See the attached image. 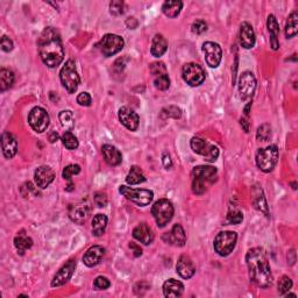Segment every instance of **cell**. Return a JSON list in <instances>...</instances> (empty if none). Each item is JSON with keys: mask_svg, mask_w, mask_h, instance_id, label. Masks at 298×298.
I'll use <instances>...</instances> for the list:
<instances>
[{"mask_svg": "<svg viewBox=\"0 0 298 298\" xmlns=\"http://www.w3.org/2000/svg\"><path fill=\"white\" fill-rule=\"evenodd\" d=\"M39 54L42 62L49 68L60 66L64 59V49L59 31L54 27H46L38 40Z\"/></svg>", "mask_w": 298, "mask_h": 298, "instance_id": "6da1fadb", "label": "cell"}, {"mask_svg": "<svg viewBox=\"0 0 298 298\" xmlns=\"http://www.w3.org/2000/svg\"><path fill=\"white\" fill-rule=\"evenodd\" d=\"M249 278L258 288H269L272 284V272L265 252L260 247L252 248L246 255Z\"/></svg>", "mask_w": 298, "mask_h": 298, "instance_id": "7a4b0ae2", "label": "cell"}, {"mask_svg": "<svg viewBox=\"0 0 298 298\" xmlns=\"http://www.w3.org/2000/svg\"><path fill=\"white\" fill-rule=\"evenodd\" d=\"M218 179L217 168L212 166H199L192 170V191L196 195L206 192L207 186L214 184Z\"/></svg>", "mask_w": 298, "mask_h": 298, "instance_id": "3957f363", "label": "cell"}, {"mask_svg": "<svg viewBox=\"0 0 298 298\" xmlns=\"http://www.w3.org/2000/svg\"><path fill=\"white\" fill-rule=\"evenodd\" d=\"M278 148L276 145H271L260 148L256 152V164L263 172H270L274 170L278 162Z\"/></svg>", "mask_w": 298, "mask_h": 298, "instance_id": "277c9868", "label": "cell"}, {"mask_svg": "<svg viewBox=\"0 0 298 298\" xmlns=\"http://www.w3.org/2000/svg\"><path fill=\"white\" fill-rule=\"evenodd\" d=\"M60 80L63 88L69 93H75L81 83L80 75L77 73L76 64L73 60H68L60 71Z\"/></svg>", "mask_w": 298, "mask_h": 298, "instance_id": "5b68a950", "label": "cell"}, {"mask_svg": "<svg viewBox=\"0 0 298 298\" xmlns=\"http://www.w3.org/2000/svg\"><path fill=\"white\" fill-rule=\"evenodd\" d=\"M175 209L170 200L160 199L152 207V214L160 228L166 227L174 217Z\"/></svg>", "mask_w": 298, "mask_h": 298, "instance_id": "8992f818", "label": "cell"}, {"mask_svg": "<svg viewBox=\"0 0 298 298\" xmlns=\"http://www.w3.org/2000/svg\"><path fill=\"white\" fill-rule=\"evenodd\" d=\"M236 240H238V235L235 232H220L214 239V250L220 256H228L235 248Z\"/></svg>", "mask_w": 298, "mask_h": 298, "instance_id": "52a82bcc", "label": "cell"}, {"mask_svg": "<svg viewBox=\"0 0 298 298\" xmlns=\"http://www.w3.org/2000/svg\"><path fill=\"white\" fill-rule=\"evenodd\" d=\"M119 192L125 198L135 203L139 206L149 205L154 198L153 191L147 189H132L129 186L121 185L119 188Z\"/></svg>", "mask_w": 298, "mask_h": 298, "instance_id": "ba28073f", "label": "cell"}, {"mask_svg": "<svg viewBox=\"0 0 298 298\" xmlns=\"http://www.w3.org/2000/svg\"><path fill=\"white\" fill-rule=\"evenodd\" d=\"M190 146H191L193 152L198 154V155H202L209 162H214L219 157L218 147H215L212 143L206 141V140L198 138V136H195V138L191 139Z\"/></svg>", "mask_w": 298, "mask_h": 298, "instance_id": "9c48e42d", "label": "cell"}, {"mask_svg": "<svg viewBox=\"0 0 298 298\" xmlns=\"http://www.w3.org/2000/svg\"><path fill=\"white\" fill-rule=\"evenodd\" d=\"M125 41L120 35L117 34H106L104 35L99 42L100 52L105 57H110L116 55L124 48Z\"/></svg>", "mask_w": 298, "mask_h": 298, "instance_id": "30bf717a", "label": "cell"}, {"mask_svg": "<svg viewBox=\"0 0 298 298\" xmlns=\"http://www.w3.org/2000/svg\"><path fill=\"white\" fill-rule=\"evenodd\" d=\"M182 76L190 86H199L205 81V71L197 63H186L182 69Z\"/></svg>", "mask_w": 298, "mask_h": 298, "instance_id": "8fae6325", "label": "cell"}, {"mask_svg": "<svg viewBox=\"0 0 298 298\" xmlns=\"http://www.w3.org/2000/svg\"><path fill=\"white\" fill-rule=\"evenodd\" d=\"M28 124L37 133L45 132L49 126V116L42 107H34L28 114Z\"/></svg>", "mask_w": 298, "mask_h": 298, "instance_id": "7c38bea8", "label": "cell"}, {"mask_svg": "<svg viewBox=\"0 0 298 298\" xmlns=\"http://www.w3.org/2000/svg\"><path fill=\"white\" fill-rule=\"evenodd\" d=\"M256 89V78L253 73L245 71L239 80V92L242 100H248L254 96Z\"/></svg>", "mask_w": 298, "mask_h": 298, "instance_id": "4fadbf2b", "label": "cell"}, {"mask_svg": "<svg viewBox=\"0 0 298 298\" xmlns=\"http://www.w3.org/2000/svg\"><path fill=\"white\" fill-rule=\"evenodd\" d=\"M203 52L205 54L206 63L211 68H217L220 64L222 59V50L218 43L212 41L205 42L203 45Z\"/></svg>", "mask_w": 298, "mask_h": 298, "instance_id": "5bb4252c", "label": "cell"}, {"mask_svg": "<svg viewBox=\"0 0 298 298\" xmlns=\"http://www.w3.org/2000/svg\"><path fill=\"white\" fill-rule=\"evenodd\" d=\"M75 268H76V261L70 260L69 262H67V263L56 272V275L54 276L52 281L53 288H59V286H62L63 284H66V283L71 278V276H73Z\"/></svg>", "mask_w": 298, "mask_h": 298, "instance_id": "9a60e30c", "label": "cell"}, {"mask_svg": "<svg viewBox=\"0 0 298 298\" xmlns=\"http://www.w3.org/2000/svg\"><path fill=\"white\" fill-rule=\"evenodd\" d=\"M163 241L168 245L175 246V247H183L186 242V235L183 227L179 224L174 225L170 232L164 233L162 236Z\"/></svg>", "mask_w": 298, "mask_h": 298, "instance_id": "2e32d148", "label": "cell"}, {"mask_svg": "<svg viewBox=\"0 0 298 298\" xmlns=\"http://www.w3.org/2000/svg\"><path fill=\"white\" fill-rule=\"evenodd\" d=\"M118 116H119L120 123L123 124L127 129H129V131L134 132L138 129L139 121H140L139 116L138 113L134 112L132 109H129L127 106L121 107L119 110V113H118Z\"/></svg>", "mask_w": 298, "mask_h": 298, "instance_id": "e0dca14e", "label": "cell"}, {"mask_svg": "<svg viewBox=\"0 0 298 298\" xmlns=\"http://www.w3.org/2000/svg\"><path fill=\"white\" fill-rule=\"evenodd\" d=\"M54 179H55V172L47 166L39 167L34 172L35 184L40 189H46L52 184Z\"/></svg>", "mask_w": 298, "mask_h": 298, "instance_id": "ac0fdd59", "label": "cell"}, {"mask_svg": "<svg viewBox=\"0 0 298 298\" xmlns=\"http://www.w3.org/2000/svg\"><path fill=\"white\" fill-rule=\"evenodd\" d=\"M90 207L86 203H76L69 207V218L78 225L84 224L89 217Z\"/></svg>", "mask_w": 298, "mask_h": 298, "instance_id": "d6986e66", "label": "cell"}, {"mask_svg": "<svg viewBox=\"0 0 298 298\" xmlns=\"http://www.w3.org/2000/svg\"><path fill=\"white\" fill-rule=\"evenodd\" d=\"M176 271H177V274L184 279L191 278L192 276L195 275L196 267L190 256L182 255L178 258L177 265H176Z\"/></svg>", "mask_w": 298, "mask_h": 298, "instance_id": "ffe728a7", "label": "cell"}, {"mask_svg": "<svg viewBox=\"0 0 298 298\" xmlns=\"http://www.w3.org/2000/svg\"><path fill=\"white\" fill-rule=\"evenodd\" d=\"M104 255H105V248H103L102 246L90 247L83 256V263L89 268L96 267L103 260Z\"/></svg>", "mask_w": 298, "mask_h": 298, "instance_id": "44dd1931", "label": "cell"}, {"mask_svg": "<svg viewBox=\"0 0 298 298\" xmlns=\"http://www.w3.org/2000/svg\"><path fill=\"white\" fill-rule=\"evenodd\" d=\"M2 149L4 156H5L6 159H12L17 154L18 141L17 138L12 133L4 132L2 134Z\"/></svg>", "mask_w": 298, "mask_h": 298, "instance_id": "7402d4cb", "label": "cell"}, {"mask_svg": "<svg viewBox=\"0 0 298 298\" xmlns=\"http://www.w3.org/2000/svg\"><path fill=\"white\" fill-rule=\"evenodd\" d=\"M255 32L249 23H242L240 26V43L243 48L250 49L255 45Z\"/></svg>", "mask_w": 298, "mask_h": 298, "instance_id": "603a6c76", "label": "cell"}, {"mask_svg": "<svg viewBox=\"0 0 298 298\" xmlns=\"http://www.w3.org/2000/svg\"><path fill=\"white\" fill-rule=\"evenodd\" d=\"M133 238L143 243V245L148 246L154 241V233L148 225L142 222L133 229Z\"/></svg>", "mask_w": 298, "mask_h": 298, "instance_id": "cb8c5ba5", "label": "cell"}, {"mask_svg": "<svg viewBox=\"0 0 298 298\" xmlns=\"http://www.w3.org/2000/svg\"><path fill=\"white\" fill-rule=\"evenodd\" d=\"M102 153L106 163L110 166H119L123 161V155H121L119 149H117L112 145H104L102 147Z\"/></svg>", "mask_w": 298, "mask_h": 298, "instance_id": "d4e9b609", "label": "cell"}, {"mask_svg": "<svg viewBox=\"0 0 298 298\" xmlns=\"http://www.w3.org/2000/svg\"><path fill=\"white\" fill-rule=\"evenodd\" d=\"M267 26H268L269 33H270L271 48L274 50H277L279 48V41H278L279 25H278L277 19H276V17L274 16V14H270V16L268 17Z\"/></svg>", "mask_w": 298, "mask_h": 298, "instance_id": "484cf974", "label": "cell"}, {"mask_svg": "<svg viewBox=\"0 0 298 298\" xmlns=\"http://www.w3.org/2000/svg\"><path fill=\"white\" fill-rule=\"evenodd\" d=\"M184 292V285L182 282L174 278L168 279L163 284V295L166 297H179Z\"/></svg>", "mask_w": 298, "mask_h": 298, "instance_id": "4316f807", "label": "cell"}, {"mask_svg": "<svg viewBox=\"0 0 298 298\" xmlns=\"http://www.w3.org/2000/svg\"><path fill=\"white\" fill-rule=\"evenodd\" d=\"M168 49V41L167 39L163 37L162 34H156L153 39L152 48H150V53L153 56L161 57Z\"/></svg>", "mask_w": 298, "mask_h": 298, "instance_id": "83f0119b", "label": "cell"}, {"mask_svg": "<svg viewBox=\"0 0 298 298\" xmlns=\"http://www.w3.org/2000/svg\"><path fill=\"white\" fill-rule=\"evenodd\" d=\"M32 246H33V240L28 235L25 234L24 232L19 233V234L14 238V247H16L18 253H19L20 255H24L25 252H26L27 249H30Z\"/></svg>", "mask_w": 298, "mask_h": 298, "instance_id": "f1b7e54d", "label": "cell"}, {"mask_svg": "<svg viewBox=\"0 0 298 298\" xmlns=\"http://www.w3.org/2000/svg\"><path fill=\"white\" fill-rule=\"evenodd\" d=\"M107 226V217L105 214L98 213L92 219V234L97 236H102L105 233Z\"/></svg>", "mask_w": 298, "mask_h": 298, "instance_id": "f546056e", "label": "cell"}, {"mask_svg": "<svg viewBox=\"0 0 298 298\" xmlns=\"http://www.w3.org/2000/svg\"><path fill=\"white\" fill-rule=\"evenodd\" d=\"M183 7V3L179 0H169L162 5V12L168 18H176L181 13Z\"/></svg>", "mask_w": 298, "mask_h": 298, "instance_id": "4dcf8cb0", "label": "cell"}, {"mask_svg": "<svg viewBox=\"0 0 298 298\" xmlns=\"http://www.w3.org/2000/svg\"><path fill=\"white\" fill-rule=\"evenodd\" d=\"M298 32V13L297 11L290 14L285 24V37L288 39L295 38Z\"/></svg>", "mask_w": 298, "mask_h": 298, "instance_id": "1f68e13d", "label": "cell"}, {"mask_svg": "<svg viewBox=\"0 0 298 298\" xmlns=\"http://www.w3.org/2000/svg\"><path fill=\"white\" fill-rule=\"evenodd\" d=\"M145 181H146V176L143 174V171L140 169L139 167L133 166L128 172L126 182L131 185H136V184H140V183H143Z\"/></svg>", "mask_w": 298, "mask_h": 298, "instance_id": "d6a6232c", "label": "cell"}, {"mask_svg": "<svg viewBox=\"0 0 298 298\" xmlns=\"http://www.w3.org/2000/svg\"><path fill=\"white\" fill-rule=\"evenodd\" d=\"M14 83V74L13 71L6 68H2L0 70V90L2 91H6L7 89H10Z\"/></svg>", "mask_w": 298, "mask_h": 298, "instance_id": "836d02e7", "label": "cell"}, {"mask_svg": "<svg viewBox=\"0 0 298 298\" xmlns=\"http://www.w3.org/2000/svg\"><path fill=\"white\" fill-rule=\"evenodd\" d=\"M61 140H62L63 146L66 147L67 149H69V150L77 149L78 146H80V143H78L77 138L70 131H66V132H64L63 135H62V138H61Z\"/></svg>", "mask_w": 298, "mask_h": 298, "instance_id": "e575fe53", "label": "cell"}, {"mask_svg": "<svg viewBox=\"0 0 298 298\" xmlns=\"http://www.w3.org/2000/svg\"><path fill=\"white\" fill-rule=\"evenodd\" d=\"M59 119L61 121V125H62L64 128L71 129L74 127V114L71 111L66 110V111H62V112H60Z\"/></svg>", "mask_w": 298, "mask_h": 298, "instance_id": "d590c367", "label": "cell"}, {"mask_svg": "<svg viewBox=\"0 0 298 298\" xmlns=\"http://www.w3.org/2000/svg\"><path fill=\"white\" fill-rule=\"evenodd\" d=\"M256 138L258 141L265 142L271 138V126L269 124H263L257 128Z\"/></svg>", "mask_w": 298, "mask_h": 298, "instance_id": "8d00e7d4", "label": "cell"}, {"mask_svg": "<svg viewBox=\"0 0 298 298\" xmlns=\"http://www.w3.org/2000/svg\"><path fill=\"white\" fill-rule=\"evenodd\" d=\"M293 285V283L291 281V278L289 276H283V277L279 279L278 283V293L281 296H284L285 293H288L290 290H291Z\"/></svg>", "mask_w": 298, "mask_h": 298, "instance_id": "74e56055", "label": "cell"}, {"mask_svg": "<svg viewBox=\"0 0 298 298\" xmlns=\"http://www.w3.org/2000/svg\"><path fill=\"white\" fill-rule=\"evenodd\" d=\"M80 172H81V167L78 166V164H69V166H67L63 169L62 177L64 179H67L68 182H71V178H73V176L78 175Z\"/></svg>", "mask_w": 298, "mask_h": 298, "instance_id": "f35d334b", "label": "cell"}, {"mask_svg": "<svg viewBox=\"0 0 298 298\" xmlns=\"http://www.w3.org/2000/svg\"><path fill=\"white\" fill-rule=\"evenodd\" d=\"M154 85H155L156 89L161 90V91H166V90L169 89L170 86V80L168 77V75H162V76H157L154 81Z\"/></svg>", "mask_w": 298, "mask_h": 298, "instance_id": "ab89813d", "label": "cell"}, {"mask_svg": "<svg viewBox=\"0 0 298 298\" xmlns=\"http://www.w3.org/2000/svg\"><path fill=\"white\" fill-rule=\"evenodd\" d=\"M125 9H126V6H125L124 2H120V0H114V2H111L110 4V12L111 14H113V16L124 14Z\"/></svg>", "mask_w": 298, "mask_h": 298, "instance_id": "60d3db41", "label": "cell"}, {"mask_svg": "<svg viewBox=\"0 0 298 298\" xmlns=\"http://www.w3.org/2000/svg\"><path fill=\"white\" fill-rule=\"evenodd\" d=\"M150 73L154 76H162V75L167 74V68L166 64L163 62H153L150 64Z\"/></svg>", "mask_w": 298, "mask_h": 298, "instance_id": "b9f144b4", "label": "cell"}, {"mask_svg": "<svg viewBox=\"0 0 298 298\" xmlns=\"http://www.w3.org/2000/svg\"><path fill=\"white\" fill-rule=\"evenodd\" d=\"M243 220V214L241 211L239 210H231L227 214V221L229 224H233V225H238V224H241Z\"/></svg>", "mask_w": 298, "mask_h": 298, "instance_id": "7bdbcfd3", "label": "cell"}, {"mask_svg": "<svg viewBox=\"0 0 298 298\" xmlns=\"http://www.w3.org/2000/svg\"><path fill=\"white\" fill-rule=\"evenodd\" d=\"M254 204H255V207L258 211L263 212L268 217L269 215L268 205H267V202H265V198L263 195H255V200H254Z\"/></svg>", "mask_w": 298, "mask_h": 298, "instance_id": "ee69618b", "label": "cell"}, {"mask_svg": "<svg viewBox=\"0 0 298 298\" xmlns=\"http://www.w3.org/2000/svg\"><path fill=\"white\" fill-rule=\"evenodd\" d=\"M191 30L195 34H198V35L203 34L204 32L207 31V24L203 19H198V20L193 21Z\"/></svg>", "mask_w": 298, "mask_h": 298, "instance_id": "f6af8a7d", "label": "cell"}, {"mask_svg": "<svg viewBox=\"0 0 298 298\" xmlns=\"http://www.w3.org/2000/svg\"><path fill=\"white\" fill-rule=\"evenodd\" d=\"M162 116L171 117L174 118V119H178V118H181L182 116V111L181 109H178V107L176 106H169L167 107V109L162 110Z\"/></svg>", "mask_w": 298, "mask_h": 298, "instance_id": "bcb514c9", "label": "cell"}, {"mask_svg": "<svg viewBox=\"0 0 298 298\" xmlns=\"http://www.w3.org/2000/svg\"><path fill=\"white\" fill-rule=\"evenodd\" d=\"M111 283L106 277H103V276H98L93 282V286H95L96 290H106L109 289Z\"/></svg>", "mask_w": 298, "mask_h": 298, "instance_id": "7dc6e473", "label": "cell"}, {"mask_svg": "<svg viewBox=\"0 0 298 298\" xmlns=\"http://www.w3.org/2000/svg\"><path fill=\"white\" fill-rule=\"evenodd\" d=\"M91 96H90L88 92H82L77 96V103L80 104L81 106H90L91 105Z\"/></svg>", "mask_w": 298, "mask_h": 298, "instance_id": "c3c4849f", "label": "cell"}, {"mask_svg": "<svg viewBox=\"0 0 298 298\" xmlns=\"http://www.w3.org/2000/svg\"><path fill=\"white\" fill-rule=\"evenodd\" d=\"M95 203L98 207H105L107 204V197L105 193L97 192L95 195Z\"/></svg>", "mask_w": 298, "mask_h": 298, "instance_id": "681fc988", "label": "cell"}, {"mask_svg": "<svg viewBox=\"0 0 298 298\" xmlns=\"http://www.w3.org/2000/svg\"><path fill=\"white\" fill-rule=\"evenodd\" d=\"M2 49L4 52H11L13 49V42L10 38H7L6 35H3L2 38Z\"/></svg>", "mask_w": 298, "mask_h": 298, "instance_id": "f907efd6", "label": "cell"}, {"mask_svg": "<svg viewBox=\"0 0 298 298\" xmlns=\"http://www.w3.org/2000/svg\"><path fill=\"white\" fill-rule=\"evenodd\" d=\"M162 162H163V166H164V168H166V169H170V168L172 167V161L170 159L169 154H163Z\"/></svg>", "mask_w": 298, "mask_h": 298, "instance_id": "816d5d0a", "label": "cell"}, {"mask_svg": "<svg viewBox=\"0 0 298 298\" xmlns=\"http://www.w3.org/2000/svg\"><path fill=\"white\" fill-rule=\"evenodd\" d=\"M129 248L134 250V256L135 257H139V256L142 255V249L140 248V246L136 245V243H134V242L129 243Z\"/></svg>", "mask_w": 298, "mask_h": 298, "instance_id": "f5cc1de1", "label": "cell"}, {"mask_svg": "<svg viewBox=\"0 0 298 298\" xmlns=\"http://www.w3.org/2000/svg\"><path fill=\"white\" fill-rule=\"evenodd\" d=\"M138 20L135 19L134 17H132V18H128V19L126 20V25L127 26L129 27V30H134V28H136V26H138Z\"/></svg>", "mask_w": 298, "mask_h": 298, "instance_id": "db71d44e", "label": "cell"}, {"mask_svg": "<svg viewBox=\"0 0 298 298\" xmlns=\"http://www.w3.org/2000/svg\"><path fill=\"white\" fill-rule=\"evenodd\" d=\"M57 140H59V134H57L56 132L50 133V135H49V142L54 143L55 141H57Z\"/></svg>", "mask_w": 298, "mask_h": 298, "instance_id": "11a10c76", "label": "cell"}]
</instances>
